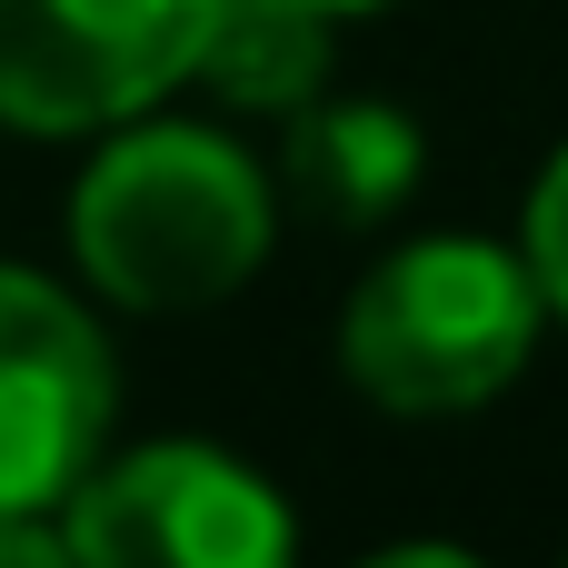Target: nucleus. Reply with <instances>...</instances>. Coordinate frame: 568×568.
Listing matches in <instances>:
<instances>
[{"mask_svg": "<svg viewBox=\"0 0 568 568\" xmlns=\"http://www.w3.org/2000/svg\"><path fill=\"white\" fill-rule=\"evenodd\" d=\"M60 529L70 568H280L300 549L290 499L210 439H150L100 459L60 499Z\"/></svg>", "mask_w": 568, "mask_h": 568, "instance_id": "20e7f679", "label": "nucleus"}, {"mask_svg": "<svg viewBox=\"0 0 568 568\" xmlns=\"http://www.w3.org/2000/svg\"><path fill=\"white\" fill-rule=\"evenodd\" d=\"M419 120L389 110V100H300L290 110V150H280V180L310 220L329 230H379L409 190H419Z\"/></svg>", "mask_w": 568, "mask_h": 568, "instance_id": "423d86ee", "label": "nucleus"}, {"mask_svg": "<svg viewBox=\"0 0 568 568\" xmlns=\"http://www.w3.org/2000/svg\"><path fill=\"white\" fill-rule=\"evenodd\" d=\"M220 0H0V130H120L200 70Z\"/></svg>", "mask_w": 568, "mask_h": 568, "instance_id": "7ed1b4c3", "label": "nucleus"}, {"mask_svg": "<svg viewBox=\"0 0 568 568\" xmlns=\"http://www.w3.org/2000/svg\"><path fill=\"white\" fill-rule=\"evenodd\" d=\"M539 320H549V300L529 280V250L479 240V230H439V240L389 250L349 290L339 369L389 419H459L529 369Z\"/></svg>", "mask_w": 568, "mask_h": 568, "instance_id": "f03ea898", "label": "nucleus"}, {"mask_svg": "<svg viewBox=\"0 0 568 568\" xmlns=\"http://www.w3.org/2000/svg\"><path fill=\"white\" fill-rule=\"evenodd\" d=\"M200 90H220L230 110H300L329 80V20L300 0H220L210 40H200Z\"/></svg>", "mask_w": 568, "mask_h": 568, "instance_id": "0eeeda50", "label": "nucleus"}, {"mask_svg": "<svg viewBox=\"0 0 568 568\" xmlns=\"http://www.w3.org/2000/svg\"><path fill=\"white\" fill-rule=\"evenodd\" d=\"M0 568H70V529L40 509H0Z\"/></svg>", "mask_w": 568, "mask_h": 568, "instance_id": "1a4fd4ad", "label": "nucleus"}, {"mask_svg": "<svg viewBox=\"0 0 568 568\" xmlns=\"http://www.w3.org/2000/svg\"><path fill=\"white\" fill-rule=\"evenodd\" d=\"M110 419L120 359L100 320L60 280L0 260V509L60 519V499L110 459Z\"/></svg>", "mask_w": 568, "mask_h": 568, "instance_id": "39448f33", "label": "nucleus"}, {"mask_svg": "<svg viewBox=\"0 0 568 568\" xmlns=\"http://www.w3.org/2000/svg\"><path fill=\"white\" fill-rule=\"evenodd\" d=\"M519 250H529V280H539V300H549V320H568V140H559V160L539 170V190H529Z\"/></svg>", "mask_w": 568, "mask_h": 568, "instance_id": "6e6552de", "label": "nucleus"}, {"mask_svg": "<svg viewBox=\"0 0 568 568\" xmlns=\"http://www.w3.org/2000/svg\"><path fill=\"white\" fill-rule=\"evenodd\" d=\"M300 10H320V20L339 30V20H369V10H389V0H300Z\"/></svg>", "mask_w": 568, "mask_h": 568, "instance_id": "9d476101", "label": "nucleus"}, {"mask_svg": "<svg viewBox=\"0 0 568 568\" xmlns=\"http://www.w3.org/2000/svg\"><path fill=\"white\" fill-rule=\"evenodd\" d=\"M270 170L200 120H120L70 190V260L100 300L170 320L260 280L270 260Z\"/></svg>", "mask_w": 568, "mask_h": 568, "instance_id": "f257e3e1", "label": "nucleus"}]
</instances>
